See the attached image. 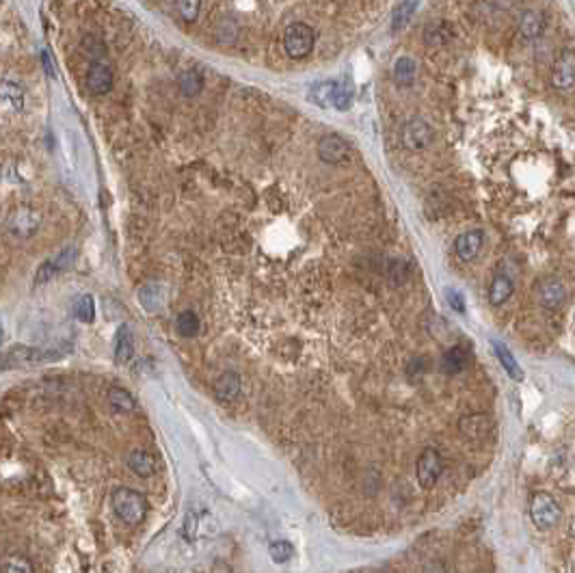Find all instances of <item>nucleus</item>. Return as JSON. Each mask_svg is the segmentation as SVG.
<instances>
[{
  "mask_svg": "<svg viewBox=\"0 0 575 573\" xmlns=\"http://www.w3.org/2000/svg\"><path fill=\"white\" fill-rule=\"evenodd\" d=\"M113 509L124 523L135 526V523L143 521L147 515V500L143 493H139L135 489L119 487L113 493Z\"/></svg>",
  "mask_w": 575,
  "mask_h": 573,
  "instance_id": "nucleus-1",
  "label": "nucleus"
},
{
  "mask_svg": "<svg viewBox=\"0 0 575 573\" xmlns=\"http://www.w3.org/2000/svg\"><path fill=\"white\" fill-rule=\"evenodd\" d=\"M314 41H316V33L312 27L305 24V22H294V24H290L283 33V48L290 59L307 57L314 48Z\"/></svg>",
  "mask_w": 575,
  "mask_h": 573,
  "instance_id": "nucleus-2",
  "label": "nucleus"
},
{
  "mask_svg": "<svg viewBox=\"0 0 575 573\" xmlns=\"http://www.w3.org/2000/svg\"><path fill=\"white\" fill-rule=\"evenodd\" d=\"M530 517H532L537 528L549 530V528H554L562 519V511H560L558 502L549 493L539 491L532 496V502H530Z\"/></svg>",
  "mask_w": 575,
  "mask_h": 573,
  "instance_id": "nucleus-3",
  "label": "nucleus"
},
{
  "mask_svg": "<svg viewBox=\"0 0 575 573\" xmlns=\"http://www.w3.org/2000/svg\"><path fill=\"white\" fill-rule=\"evenodd\" d=\"M403 145L411 151H419L433 143L435 132L433 128L422 119V117H411L405 126H403Z\"/></svg>",
  "mask_w": 575,
  "mask_h": 573,
  "instance_id": "nucleus-4",
  "label": "nucleus"
},
{
  "mask_svg": "<svg viewBox=\"0 0 575 573\" xmlns=\"http://www.w3.org/2000/svg\"><path fill=\"white\" fill-rule=\"evenodd\" d=\"M441 472H444V461H441V454L435 450V448H426L422 454L417 459V468H415V474H417V482L422 484L424 489H433Z\"/></svg>",
  "mask_w": 575,
  "mask_h": 573,
  "instance_id": "nucleus-5",
  "label": "nucleus"
},
{
  "mask_svg": "<svg viewBox=\"0 0 575 573\" xmlns=\"http://www.w3.org/2000/svg\"><path fill=\"white\" fill-rule=\"evenodd\" d=\"M350 143L340 135H327L318 141V156L322 163L338 165L350 158Z\"/></svg>",
  "mask_w": 575,
  "mask_h": 573,
  "instance_id": "nucleus-6",
  "label": "nucleus"
},
{
  "mask_svg": "<svg viewBox=\"0 0 575 573\" xmlns=\"http://www.w3.org/2000/svg\"><path fill=\"white\" fill-rule=\"evenodd\" d=\"M491 426H493L491 417L484 413H470V415H463L458 420V429H461L463 437L472 439V442H482V439L489 437Z\"/></svg>",
  "mask_w": 575,
  "mask_h": 573,
  "instance_id": "nucleus-7",
  "label": "nucleus"
},
{
  "mask_svg": "<svg viewBox=\"0 0 575 573\" xmlns=\"http://www.w3.org/2000/svg\"><path fill=\"white\" fill-rule=\"evenodd\" d=\"M551 82L558 89H569L575 84V52L565 50L558 61L554 63V70H551Z\"/></svg>",
  "mask_w": 575,
  "mask_h": 573,
  "instance_id": "nucleus-8",
  "label": "nucleus"
},
{
  "mask_svg": "<svg viewBox=\"0 0 575 573\" xmlns=\"http://www.w3.org/2000/svg\"><path fill=\"white\" fill-rule=\"evenodd\" d=\"M74 258H76V249H74V247H70V249L61 251L57 258H52V260H48V262H43L41 267L37 269V275H35V285L50 281L54 275H59L61 271L68 269L70 264L74 262Z\"/></svg>",
  "mask_w": 575,
  "mask_h": 573,
  "instance_id": "nucleus-9",
  "label": "nucleus"
},
{
  "mask_svg": "<svg viewBox=\"0 0 575 573\" xmlns=\"http://www.w3.org/2000/svg\"><path fill=\"white\" fill-rule=\"evenodd\" d=\"M565 285L560 279L556 277H545L541 283H539V301L543 307H547V310H558V307L565 303Z\"/></svg>",
  "mask_w": 575,
  "mask_h": 573,
  "instance_id": "nucleus-10",
  "label": "nucleus"
},
{
  "mask_svg": "<svg viewBox=\"0 0 575 573\" xmlns=\"http://www.w3.org/2000/svg\"><path fill=\"white\" fill-rule=\"evenodd\" d=\"M113 87V72L104 63H94L87 72V89L94 96H104Z\"/></svg>",
  "mask_w": 575,
  "mask_h": 573,
  "instance_id": "nucleus-11",
  "label": "nucleus"
},
{
  "mask_svg": "<svg viewBox=\"0 0 575 573\" xmlns=\"http://www.w3.org/2000/svg\"><path fill=\"white\" fill-rule=\"evenodd\" d=\"M482 240H484V232L482 230H470V232H463L456 242H454V251L456 255L463 260V262H470L474 260L480 249H482Z\"/></svg>",
  "mask_w": 575,
  "mask_h": 573,
  "instance_id": "nucleus-12",
  "label": "nucleus"
},
{
  "mask_svg": "<svg viewBox=\"0 0 575 573\" xmlns=\"http://www.w3.org/2000/svg\"><path fill=\"white\" fill-rule=\"evenodd\" d=\"M128 468L141 478H149L156 472V459L147 450H132L128 456Z\"/></svg>",
  "mask_w": 575,
  "mask_h": 573,
  "instance_id": "nucleus-13",
  "label": "nucleus"
},
{
  "mask_svg": "<svg viewBox=\"0 0 575 573\" xmlns=\"http://www.w3.org/2000/svg\"><path fill=\"white\" fill-rule=\"evenodd\" d=\"M545 31V15L541 11H523L519 20V33L523 39H537Z\"/></svg>",
  "mask_w": 575,
  "mask_h": 573,
  "instance_id": "nucleus-14",
  "label": "nucleus"
},
{
  "mask_svg": "<svg viewBox=\"0 0 575 573\" xmlns=\"http://www.w3.org/2000/svg\"><path fill=\"white\" fill-rule=\"evenodd\" d=\"M470 364V355L468 350L463 346H452L444 352V357H441V370L446 374H458L468 368Z\"/></svg>",
  "mask_w": 575,
  "mask_h": 573,
  "instance_id": "nucleus-15",
  "label": "nucleus"
},
{
  "mask_svg": "<svg viewBox=\"0 0 575 573\" xmlns=\"http://www.w3.org/2000/svg\"><path fill=\"white\" fill-rule=\"evenodd\" d=\"M336 87H338V82H334V80L316 82V84L309 87L307 98H309V102H314V104L320 106V108H334Z\"/></svg>",
  "mask_w": 575,
  "mask_h": 573,
  "instance_id": "nucleus-16",
  "label": "nucleus"
},
{
  "mask_svg": "<svg viewBox=\"0 0 575 573\" xmlns=\"http://www.w3.org/2000/svg\"><path fill=\"white\" fill-rule=\"evenodd\" d=\"M135 357V336H132L130 327H121L117 332V344H115V362L119 366L130 364V359Z\"/></svg>",
  "mask_w": 575,
  "mask_h": 573,
  "instance_id": "nucleus-17",
  "label": "nucleus"
},
{
  "mask_svg": "<svg viewBox=\"0 0 575 573\" xmlns=\"http://www.w3.org/2000/svg\"><path fill=\"white\" fill-rule=\"evenodd\" d=\"M214 394L221 401H234L240 394V377L236 372H223L214 381Z\"/></svg>",
  "mask_w": 575,
  "mask_h": 573,
  "instance_id": "nucleus-18",
  "label": "nucleus"
},
{
  "mask_svg": "<svg viewBox=\"0 0 575 573\" xmlns=\"http://www.w3.org/2000/svg\"><path fill=\"white\" fill-rule=\"evenodd\" d=\"M491 344H493V350H495V355H498V359H500L502 368L506 370V374H511V377H513L515 381H523V370H521V366L517 364V359L513 357L511 348H508L506 344H502L500 340H493Z\"/></svg>",
  "mask_w": 575,
  "mask_h": 573,
  "instance_id": "nucleus-19",
  "label": "nucleus"
},
{
  "mask_svg": "<svg viewBox=\"0 0 575 573\" xmlns=\"http://www.w3.org/2000/svg\"><path fill=\"white\" fill-rule=\"evenodd\" d=\"M511 295H513L511 277L504 275V273H498L491 281V288H489V303L498 307V305H502V303H506L508 299H511Z\"/></svg>",
  "mask_w": 575,
  "mask_h": 573,
  "instance_id": "nucleus-20",
  "label": "nucleus"
},
{
  "mask_svg": "<svg viewBox=\"0 0 575 573\" xmlns=\"http://www.w3.org/2000/svg\"><path fill=\"white\" fill-rule=\"evenodd\" d=\"M108 403L115 411L119 413H135L137 411V401L132 399V394L124 387H113L108 392Z\"/></svg>",
  "mask_w": 575,
  "mask_h": 573,
  "instance_id": "nucleus-21",
  "label": "nucleus"
},
{
  "mask_svg": "<svg viewBox=\"0 0 575 573\" xmlns=\"http://www.w3.org/2000/svg\"><path fill=\"white\" fill-rule=\"evenodd\" d=\"M417 72V63L411 57H401L394 65V78L398 84H411Z\"/></svg>",
  "mask_w": 575,
  "mask_h": 573,
  "instance_id": "nucleus-22",
  "label": "nucleus"
},
{
  "mask_svg": "<svg viewBox=\"0 0 575 573\" xmlns=\"http://www.w3.org/2000/svg\"><path fill=\"white\" fill-rule=\"evenodd\" d=\"M178 84H180V91L186 98H195V96L202 94V89H204V78H202V74H199V72L188 70V72H184L178 78Z\"/></svg>",
  "mask_w": 575,
  "mask_h": 573,
  "instance_id": "nucleus-23",
  "label": "nucleus"
},
{
  "mask_svg": "<svg viewBox=\"0 0 575 573\" xmlns=\"http://www.w3.org/2000/svg\"><path fill=\"white\" fill-rule=\"evenodd\" d=\"M199 325H202V322H199L197 314L191 312V310L182 312L178 316V320H175V329H178V334L182 338H195L199 334Z\"/></svg>",
  "mask_w": 575,
  "mask_h": 573,
  "instance_id": "nucleus-24",
  "label": "nucleus"
},
{
  "mask_svg": "<svg viewBox=\"0 0 575 573\" xmlns=\"http://www.w3.org/2000/svg\"><path fill=\"white\" fill-rule=\"evenodd\" d=\"M74 314L80 322H94L96 320V303L91 295H82L74 303Z\"/></svg>",
  "mask_w": 575,
  "mask_h": 573,
  "instance_id": "nucleus-25",
  "label": "nucleus"
},
{
  "mask_svg": "<svg viewBox=\"0 0 575 573\" xmlns=\"http://www.w3.org/2000/svg\"><path fill=\"white\" fill-rule=\"evenodd\" d=\"M417 3H401L394 9V17H391V31L398 33L403 27H407V22L411 20V15L415 13Z\"/></svg>",
  "mask_w": 575,
  "mask_h": 573,
  "instance_id": "nucleus-26",
  "label": "nucleus"
},
{
  "mask_svg": "<svg viewBox=\"0 0 575 573\" xmlns=\"http://www.w3.org/2000/svg\"><path fill=\"white\" fill-rule=\"evenodd\" d=\"M22 225H27V232H29V234L35 232L37 225H39V216H37L35 212H31V210H20V212L13 216V221H11V232L20 236Z\"/></svg>",
  "mask_w": 575,
  "mask_h": 573,
  "instance_id": "nucleus-27",
  "label": "nucleus"
},
{
  "mask_svg": "<svg viewBox=\"0 0 575 573\" xmlns=\"http://www.w3.org/2000/svg\"><path fill=\"white\" fill-rule=\"evenodd\" d=\"M411 269H409V260L407 258H396L391 260L389 264V271H387V277L391 279L394 285H403L409 277Z\"/></svg>",
  "mask_w": 575,
  "mask_h": 573,
  "instance_id": "nucleus-28",
  "label": "nucleus"
},
{
  "mask_svg": "<svg viewBox=\"0 0 575 573\" xmlns=\"http://www.w3.org/2000/svg\"><path fill=\"white\" fill-rule=\"evenodd\" d=\"M0 98H3L5 102H9L13 108H22V100H24V94H22V89L17 84L5 80V82H0Z\"/></svg>",
  "mask_w": 575,
  "mask_h": 573,
  "instance_id": "nucleus-29",
  "label": "nucleus"
},
{
  "mask_svg": "<svg viewBox=\"0 0 575 573\" xmlns=\"http://www.w3.org/2000/svg\"><path fill=\"white\" fill-rule=\"evenodd\" d=\"M269 554H271L273 563L283 565V563H288V560L292 558L294 547H292L290 543H288V541H275V543H271V547H269Z\"/></svg>",
  "mask_w": 575,
  "mask_h": 573,
  "instance_id": "nucleus-30",
  "label": "nucleus"
},
{
  "mask_svg": "<svg viewBox=\"0 0 575 573\" xmlns=\"http://www.w3.org/2000/svg\"><path fill=\"white\" fill-rule=\"evenodd\" d=\"M0 573H33V565L22 556H9L0 565Z\"/></svg>",
  "mask_w": 575,
  "mask_h": 573,
  "instance_id": "nucleus-31",
  "label": "nucleus"
},
{
  "mask_svg": "<svg viewBox=\"0 0 575 573\" xmlns=\"http://www.w3.org/2000/svg\"><path fill=\"white\" fill-rule=\"evenodd\" d=\"M352 106V89L348 82H338L336 87V96H334V108L338 111H348Z\"/></svg>",
  "mask_w": 575,
  "mask_h": 573,
  "instance_id": "nucleus-32",
  "label": "nucleus"
},
{
  "mask_svg": "<svg viewBox=\"0 0 575 573\" xmlns=\"http://www.w3.org/2000/svg\"><path fill=\"white\" fill-rule=\"evenodd\" d=\"M175 9L180 11L182 20L195 22L199 15V9H202V3H197V0H180V3H175Z\"/></svg>",
  "mask_w": 575,
  "mask_h": 573,
  "instance_id": "nucleus-33",
  "label": "nucleus"
},
{
  "mask_svg": "<svg viewBox=\"0 0 575 573\" xmlns=\"http://www.w3.org/2000/svg\"><path fill=\"white\" fill-rule=\"evenodd\" d=\"M424 39L428 46H441V43L448 41V35H444V31H441V24H431L424 33Z\"/></svg>",
  "mask_w": 575,
  "mask_h": 573,
  "instance_id": "nucleus-34",
  "label": "nucleus"
},
{
  "mask_svg": "<svg viewBox=\"0 0 575 573\" xmlns=\"http://www.w3.org/2000/svg\"><path fill=\"white\" fill-rule=\"evenodd\" d=\"M446 297H448V303L454 307L456 312H461V314L465 312V301H463V295H461L458 290H448Z\"/></svg>",
  "mask_w": 575,
  "mask_h": 573,
  "instance_id": "nucleus-35",
  "label": "nucleus"
},
{
  "mask_svg": "<svg viewBox=\"0 0 575 573\" xmlns=\"http://www.w3.org/2000/svg\"><path fill=\"white\" fill-rule=\"evenodd\" d=\"M422 573H448V571H446V565L441 560H431V563H426Z\"/></svg>",
  "mask_w": 575,
  "mask_h": 573,
  "instance_id": "nucleus-36",
  "label": "nucleus"
},
{
  "mask_svg": "<svg viewBox=\"0 0 575 573\" xmlns=\"http://www.w3.org/2000/svg\"><path fill=\"white\" fill-rule=\"evenodd\" d=\"M41 61H43V70H46V74L54 78V76H57V72H54V65H52V59H50V54H48L46 50H43V52H41Z\"/></svg>",
  "mask_w": 575,
  "mask_h": 573,
  "instance_id": "nucleus-37",
  "label": "nucleus"
},
{
  "mask_svg": "<svg viewBox=\"0 0 575 573\" xmlns=\"http://www.w3.org/2000/svg\"><path fill=\"white\" fill-rule=\"evenodd\" d=\"M3 336H5V334H3V325H0V342H3Z\"/></svg>",
  "mask_w": 575,
  "mask_h": 573,
  "instance_id": "nucleus-38",
  "label": "nucleus"
},
{
  "mask_svg": "<svg viewBox=\"0 0 575 573\" xmlns=\"http://www.w3.org/2000/svg\"><path fill=\"white\" fill-rule=\"evenodd\" d=\"M573 573H575V567H573Z\"/></svg>",
  "mask_w": 575,
  "mask_h": 573,
  "instance_id": "nucleus-39",
  "label": "nucleus"
},
{
  "mask_svg": "<svg viewBox=\"0 0 575 573\" xmlns=\"http://www.w3.org/2000/svg\"><path fill=\"white\" fill-rule=\"evenodd\" d=\"M573 320H575V316H573Z\"/></svg>",
  "mask_w": 575,
  "mask_h": 573,
  "instance_id": "nucleus-40",
  "label": "nucleus"
}]
</instances>
